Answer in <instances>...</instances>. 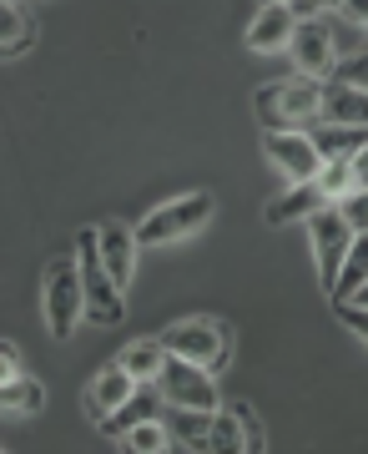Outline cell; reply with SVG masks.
<instances>
[{
    "instance_id": "obj_1",
    "label": "cell",
    "mask_w": 368,
    "mask_h": 454,
    "mask_svg": "<svg viewBox=\"0 0 368 454\" xmlns=\"http://www.w3.org/2000/svg\"><path fill=\"white\" fill-rule=\"evenodd\" d=\"M253 106H257L262 131H313L318 127V106H323V82L293 76V82L262 86L253 97Z\"/></svg>"
},
{
    "instance_id": "obj_2",
    "label": "cell",
    "mask_w": 368,
    "mask_h": 454,
    "mask_svg": "<svg viewBox=\"0 0 368 454\" xmlns=\"http://www.w3.org/2000/svg\"><path fill=\"white\" fill-rule=\"evenodd\" d=\"M76 273H81V303H86V318L91 324H121L127 313V293L116 288V278L106 273L101 262V243H97V227H81L76 232Z\"/></svg>"
},
{
    "instance_id": "obj_3",
    "label": "cell",
    "mask_w": 368,
    "mask_h": 454,
    "mask_svg": "<svg viewBox=\"0 0 368 454\" xmlns=\"http://www.w3.org/2000/svg\"><path fill=\"white\" fill-rule=\"evenodd\" d=\"M212 212H217L212 192H187V197H176V202H161L157 212H146L131 232H137V243L142 247L182 243V238H192V232H202V227L212 223Z\"/></svg>"
},
{
    "instance_id": "obj_4",
    "label": "cell",
    "mask_w": 368,
    "mask_h": 454,
    "mask_svg": "<svg viewBox=\"0 0 368 454\" xmlns=\"http://www.w3.org/2000/svg\"><path fill=\"white\" fill-rule=\"evenodd\" d=\"M161 348L176 358H187V364H202L207 373H217L232 354V339H227V328L217 318H182L161 333Z\"/></svg>"
},
{
    "instance_id": "obj_5",
    "label": "cell",
    "mask_w": 368,
    "mask_h": 454,
    "mask_svg": "<svg viewBox=\"0 0 368 454\" xmlns=\"http://www.w3.org/2000/svg\"><path fill=\"white\" fill-rule=\"evenodd\" d=\"M81 318H86V303H81L76 253L71 258H51L46 262V328H51V339H71Z\"/></svg>"
},
{
    "instance_id": "obj_6",
    "label": "cell",
    "mask_w": 368,
    "mask_h": 454,
    "mask_svg": "<svg viewBox=\"0 0 368 454\" xmlns=\"http://www.w3.org/2000/svg\"><path fill=\"white\" fill-rule=\"evenodd\" d=\"M157 389H161V404H182V409H217V384L202 364H187V358L167 354L157 369Z\"/></svg>"
},
{
    "instance_id": "obj_7",
    "label": "cell",
    "mask_w": 368,
    "mask_h": 454,
    "mask_svg": "<svg viewBox=\"0 0 368 454\" xmlns=\"http://www.w3.org/2000/svg\"><path fill=\"white\" fill-rule=\"evenodd\" d=\"M308 243H313V258H318V283L333 288L338 268H343V253L353 243V227H348V217H343L338 202H328V207H318L308 217Z\"/></svg>"
},
{
    "instance_id": "obj_8",
    "label": "cell",
    "mask_w": 368,
    "mask_h": 454,
    "mask_svg": "<svg viewBox=\"0 0 368 454\" xmlns=\"http://www.w3.org/2000/svg\"><path fill=\"white\" fill-rule=\"evenodd\" d=\"M293 61H298V71L303 76H313V82H323V76H333L338 66V41H333V20L328 16H308L293 26Z\"/></svg>"
},
{
    "instance_id": "obj_9",
    "label": "cell",
    "mask_w": 368,
    "mask_h": 454,
    "mask_svg": "<svg viewBox=\"0 0 368 454\" xmlns=\"http://www.w3.org/2000/svg\"><path fill=\"white\" fill-rule=\"evenodd\" d=\"M262 152H268V162L288 182H313L323 167L318 146H313L308 131H262Z\"/></svg>"
},
{
    "instance_id": "obj_10",
    "label": "cell",
    "mask_w": 368,
    "mask_h": 454,
    "mask_svg": "<svg viewBox=\"0 0 368 454\" xmlns=\"http://www.w3.org/2000/svg\"><path fill=\"white\" fill-rule=\"evenodd\" d=\"M97 243H101V262H106V273L116 278V288L127 293L131 288V262H137V232H131L127 223H116V217H106V223H97Z\"/></svg>"
},
{
    "instance_id": "obj_11",
    "label": "cell",
    "mask_w": 368,
    "mask_h": 454,
    "mask_svg": "<svg viewBox=\"0 0 368 454\" xmlns=\"http://www.w3.org/2000/svg\"><path fill=\"white\" fill-rule=\"evenodd\" d=\"M318 121H328V127H364L368 131V91L343 86V82H323Z\"/></svg>"
},
{
    "instance_id": "obj_12",
    "label": "cell",
    "mask_w": 368,
    "mask_h": 454,
    "mask_svg": "<svg viewBox=\"0 0 368 454\" xmlns=\"http://www.w3.org/2000/svg\"><path fill=\"white\" fill-rule=\"evenodd\" d=\"M137 389V379H131L121 364H106V369L91 379V389H86V414H91V424H101L112 409L127 404V394Z\"/></svg>"
},
{
    "instance_id": "obj_13",
    "label": "cell",
    "mask_w": 368,
    "mask_h": 454,
    "mask_svg": "<svg viewBox=\"0 0 368 454\" xmlns=\"http://www.w3.org/2000/svg\"><path fill=\"white\" fill-rule=\"evenodd\" d=\"M157 414H161V389H157V379H142V384L127 394V404L112 409V414L101 419V429H106V434H127L131 424L157 419Z\"/></svg>"
},
{
    "instance_id": "obj_14",
    "label": "cell",
    "mask_w": 368,
    "mask_h": 454,
    "mask_svg": "<svg viewBox=\"0 0 368 454\" xmlns=\"http://www.w3.org/2000/svg\"><path fill=\"white\" fill-rule=\"evenodd\" d=\"M318 207H328V197L318 192V182H293L288 192L268 202V223L272 227H288V223H308Z\"/></svg>"
},
{
    "instance_id": "obj_15",
    "label": "cell",
    "mask_w": 368,
    "mask_h": 454,
    "mask_svg": "<svg viewBox=\"0 0 368 454\" xmlns=\"http://www.w3.org/2000/svg\"><path fill=\"white\" fill-rule=\"evenodd\" d=\"M293 26H298V16H293L288 5H262L257 20L247 26V46L253 51H283L293 41Z\"/></svg>"
},
{
    "instance_id": "obj_16",
    "label": "cell",
    "mask_w": 368,
    "mask_h": 454,
    "mask_svg": "<svg viewBox=\"0 0 368 454\" xmlns=\"http://www.w3.org/2000/svg\"><path fill=\"white\" fill-rule=\"evenodd\" d=\"M167 429H172V450H212L207 434H212V409H182V404H167Z\"/></svg>"
},
{
    "instance_id": "obj_17",
    "label": "cell",
    "mask_w": 368,
    "mask_h": 454,
    "mask_svg": "<svg viewBox=\"0 0 368 454\" xmlns=\"http://www.w3.org/2000/svg\"><path fill=\"white\" fill-rule=\"evenodd\" d=\"M364 283H368V232H353L348 253H343V268H338V283L328 288L333 309H338V303H348V298L364 288Z\"/></svg>"
},
{
    "instance_id": "obj_18",
    "label": "cell",
    "mask_w": 368,
    "mask_h": 454,
    "mask_svg": "<svg viewBox=\"0 0 368 454\" xmlns=\"http://www.w3.org/2000/svg\"><path fill=\"white\" fill-rule=\"evenodd\" d=\"M35 46V20L16 0H0V56H26Z\"/></svg>"
},
{
    "instance_id": "obj_19",
    "label": "cell",
    "mask_w": 368,
    "mask_h": 454,
    "mask_svg": "<svg viewBox=\"0 0 368 454\" xmlns=\"http://www.w3.org/2000/svg\"><path fill=\"white\" fill-rule=\"evenodd\" d=\"M46 409V389L35 384V379H11V384H0V414H11V419H31Z\"/></svg>"
},
{
    "instance_id": "obj_20",
    "label": "cell",
    "mask_w": 368,
    "mask_h": 454,
    "mask_svg": "<svg viewBox=\"0 0 368 454\" xmlns=\"http://www.w3.org/2000/svg\"><path fill=\"white\" fill-rule=\"evenodd\" d=\"M308 137H313V146H318V157H353V152L368 142L364 127H328V121H318Z\"/></svg>"
},
{
    "instance_id": "obj_21",
    "label": "cell",
    "mask_w": 368,
    "mask_h": 454,
    "mask_svg": "<svg viewBox=\"0 0 368 454\" xmlns=\"http://www.w3.org/2000/svg\"><path fill=\"white\" fill-rule=\"evenodd\" d=\"M161 358H167V348H161V339H137V343H127L121 348V369L142 384V379H157V369H161Z\"/></svg>"
},
{
    "instance_id": "obj_22",
    "label": "cell",
    "mask_w": 368,
    "mask_h": 454,
    "mask_svg": "<svg viewBox=\"0 0 368 454\" xmlns=\"http://www.w3.org/2000/svg\"><path fill=\"white\" fill-rule=\"evenodd\" d=\"M121 450L131 454H161V450H172V429L161 419H142V424H131L127 434H121Z\"/></svg>"
},
{
    "instance_id": "obj_23",
    "label": "cell",
    "mask_w": 368,
    "mask_h": 454,
    "mask_svg": "<svg viewBox=\"0 0 368 454\" xmlns=\"http://www.w3.org/2000/svg\"><path fill=\"white\" fill-rule=\"evenodd\" d=\"M353 157H323V167H318V192L328 197V202H343V197L353 192Z\"/></svg>"
},
{
    "instance_id": "obj_24",
    "label": "cell",
    "mask_w": 368,
    "mask_h": 454,
    "mask_svg": "<svg viewBox=\"0 0 368 454\" xmlns=\"http://www.w3.org/2000/svg\"><path fill=\"white\" fill-rule=\"evenodd\" d=\"M212 450H242V424H238V409H212V434H207Z\"/></svg>"
},
{
    "instance_id": "obj_25",
    "label": "cell",
    "mask_w": 368,
    "mask_h": 454,
    "mask_svg": "<svg viewBox=\"0 0 368 454\" xmlns=\"http://www.w3.org/2000/svg\"><path fill=\"white\" fill-rule=\"evenodd\" d=\"M238 409V424H242V450L247 454H262L268 450V429H262V419H257L253 404H232Z\"/></svg>"
},
{
    "instance_id": "obj_26",
    "label": "cell",
    "mask_w": 368,
    "mask_h": 454,
    "mask_svg": "<svg viewBox=\"0 0 368 454\" xmlns=\"http://www.w3.org/2000/svg\"><path fill=\"white\" fill-rule=\"evenodd\" d=\"M333 82H343V86H358V91H368V51H358V56H343V61L333 66Z\"/></svg>"
},
{
    "instance_id": "obj_27",
    "label": "cell",
    "mask_w": 368,
    "mask_h": 454,
    "mask_svg": "<svg viewBox=\"0 0 368 454\" xmlns=\"http://www.w3.org/2000/svg\"><path fill=\"white\" fill-rule=\"evenodd\" d=\"M338 207H343V217H348L353 232H368V192H348Z\"/></svg>"
},
{
    "instance_id": "obj_28",
    "label": "cell",
    "mask_w": 368,
    "mask_h": 454,
    "mask_svg": "<svg viewBox=\"0 0 368 454\" xmlns=\"http://www.w3.org/2000/svg\"><path fill=\"white\" fill-rule=\"evenodd\" d=\"M338 324H348L353 339L368 343V309H364V303H338Z\"/></svg>"
},
{
    "instance_id": "obj_29",
    "label": "cell",
    "mask_w": 368,
    "mask_h": 454,
    "mask_svg": "<svg viewBox=\"0 0 368 454\" xmlns=\"http://www.w3.org/2000/svg\"><path fill=\"white\" fill-rule=\"evenodd\" d=\"M20 348L11 339H0V384H11V379H20Z\"/></svg>"
},
{
    "instance_id": "obj_30",
    "label": "cell",
    "mask_w": 368,
    "mask_h": 454,
    "mask_svg": "<svg viewBox=\"0 0 368 454\" xmlns=\"http://www.w3.org/2000/svg\"><path fill=\"white\" fill-rule=\"evenodd\" d=\"M288 11L298 20H308V16H328V11H338V0H288Z\"/></svg>"
},
{
    "instance_id": "obj_31",
    "label": "cell",
    "mask_w": 368,
    "mask_h": 454,
    "mask_svg": "<svg viewBox=\"0 0 368 454\" xmlns=\"http://www.w3.org/2000/svg\"><path fill=\"white\" fill-rule=\"evenodd\" d=\"M353 192H368V142L358 146V152H353Z\"/></svg>"
},
{
    "instance_id": "obj_32",
    "label": "cell",
    "mask_w": 368,
    "mask_h": 454,
    "mask_svg": "<svg viewBox=\"0 0 368 454\" xmlns=\"http://www.w3.org/2000/svg\"><path fill=\"white\" fill-rule=\"evenodd\" d=\"M338 16L348 26H368V0H338Z\"/></svg>"
},
{
    "instance_id": "obj_33",
    "label": "cell",
    "mask_w": 368,
    "mask_h": 454,
    "mask_svg": "<svg viewBox=\"0 0 368 454\" xmlns=\"http://www.w3.org/2000/svg\"><path fill=\"white\" fill-rule=\"evenodd\" d=\"M348 303H364V309H368V283H364V288H358V293H353Z\"/></svg>"
},
{
    "instance_id": "obj_34",
    "label": "cell",
    "mask_w": 368,
    "mask_h": 454,
    "mask_svg": "<svg viewBox=\"0 0 368 454\" xmlns=\"http://www.w3.org/2000/svg\"><path fill=\"white\" fill-rule=\"evenodd\" d=\"M257 5H288V0H257Z\"/></svg>"
}]
</instances>
